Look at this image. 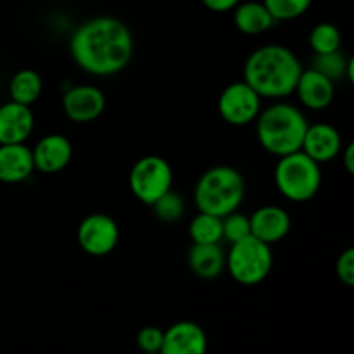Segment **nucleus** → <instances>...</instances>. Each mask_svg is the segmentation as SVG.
<instances>
[{"mask_svg": "<svg viewBox=\"0 0 354 354\" xmlns=\"http://www.w3.org/2000/svg\"><path fill=\"white\" fill-rule=\"evenodd\" d=\"M133 35L118 17L99 16L80 24L69 40V54L82 71L114 76L133 57Z\"/></svg>", "mask_w": 354, "mask_h": 354, "instance_id": "f257e3e1", "label": "nucleus"}, {"mask_svg": "<svg viewBox=\"0 0 354 354\" xmlns=\"http://www.w3.org/2000/svg\"><path fill=\"white\" fill-rule=\"evenodd\" d=\"M303 64L283 45H263L249 54L244 64V82L261 99L282 100L294 93Z\"/></svg>", "mask_w": 354, "mask_h": 354, "instance_id": "f03ea898", "label": "nucleus"}, {"mask_svg": "<svg viewBox=\"0 0 354 354\" xmlns=\"http://www.w3.org/2000/svg\"><path fill=\"white\" fill-rule=\"evenodd\" d=\"M308 120L299 107L287 102H275L256 118V137L263 151L275 158L301 151Z\"/></svg>", "mask_w": 354, "mask_h": 354, "instance_id": "7ed1b4c3", "label": "nucleus"}, {"mask_svg": "<svg viewBox=\"0 0 354 354\" xmlns=\"http://www.w3.org/2000/svg\"><path fill=\"white\" fill-rule=\"evenodd\" d=\"M245 197V180L232 166H213L199 176L194 189V204L201 213L223 218L241 207Z\"/></svg>", "mask_w": 354, "mask_h": 354, "instance_id": "20e7f679", "label": "nucleus"}, {"mask_svg": "<svg viewBox=\"0 0 354 354\" xmlns=\"http://www.w3.org/2000/svg\"><path fill=\"white\" fill-rule=\"evenodd\" d=\"M275 185L290 203L311 201L322 187L320 165L303 151L282 156L275 166Z\"/></svg>", "mask_w": 354, "mask_h": 354, "instance_id": "39448f33", "label": "nucleus"}, {"mask_svg": "<svg viewBox=\"0 0 354 354\" xmlns=\"http://www.w3.org/2000/svg\"><path fill=\"white\" fill-rule=\"evenodd\" d=\"M225 268L232 279L245 287H252L268 279L273 268L272 245L258 241L252 235L241 239L230 245Z\"/></svg>", "mask_w": 354, "mask_h": 354, "instance_id": "423d86ee", "label": "nucleus"}, {"mask_svg": "<svg viewBox=\"0 0 354 354\" xmlns=\"http://www.w3.org/2000/svg\"><path fill=\"white\" fill-rule=\"evenodd\" d=\"M128 185L142 204L152 206L173 189V168L161 156H144L130 169Z\"/></svg>", "mask_w": 354, "mask_h": 354, "instance_id": "0eeeda50", "label": "nucleus"}, {"mask_svg": "<svg viewBox=\"0 0 354 354\" xmlns=\"http://www.w3.org/2000/svg\"><path fill=\"white\" fill-rule=\"evenodd\" d=\"M261 97L242 80L223 88L218 97V113L230 127H245L254 123L261 113Z\"/></svg>", "mask_w": 354, "mask_h": 354, "instance_id": "6e6552de", "label": "nucleus"}, {"mask_svg": "<svg viewBox=\"0 0 354 354\" xmlns=\"http://www.w3.org/2000/svg\"><path fill=\"white\" fill-rule=\"evenodd\" d=\"M120 225L104 213H92L83 218L76 230L78 245L88 256L102 258L111 254L120 244Z\"/></svg>", "mask_w": 354, "mask_h": 354, "instance_id": "1a4fd4ad", "label": "nucleus"}, {"mask_svg": "<svg viewBox=\"0 0 354 354\" xmlns=\"http://www.w3.org/2000/svg\"><path fill=\"white\" fill-rule=\"evenodd\" d=\"M106 95L95 85H75L62 95V109L73 123L86 124L99 120L106 111Z\"/></svg>", "mask_w": 354, "mask_h": 354, "instance_id": "9d476101", "label": "nucleus"}, {"mask_svg": "<svg viewBox=\"0 0 354 354\" xmlns=\"http://www.w3.org/2000/svg\"><path fill=\"white\" fill-rule=\"evenodd\" d=\"M33 166L37 171L54 175L68 168L73 159V145L64 135L50 133L41 137L31 149Z\"/></svg>", "mask_w": 354, "mask_h": 354, "instance_id": "9b49d317", "label": "nucleus"}, {"mask_svg": "<svg viewBox=\"0 0 354 354\" xmlns=\"http://www.w3.org/2000/svg\"><path fill=\"white\" fill-rule=\"evenodd\" d=\"M249 223H251L252 237L268 245H273L286 239L289 235L290 227H292L289 211L286 207L272 206V204L258 207L249 216Z\"/></svg>", "mask_w": 354, "mask_h": 354, "instance_id": "f8f14e48", "label": "nucleus"}, {"mask_svg": "<svg viewBox=\"0 0 354 354\" xmlns=\"http://www.w3.org/2000/svg\"><path fill=\"white\" fill-rule=\"evenodd\" d=\"M207 335L196 322H176L165 330L159 354H206Z\"/></svg>", "mask_w": 354, "mask_h": 354, "instance_id": "ddd939ff", "label": "nucleus"}, {"mask_svg": "<svg viewBox=\"0 0 354 354\" xmlns=\"http://www.w3.org/2000/svg\"><path fill=\"white\" fill-rule=\"evenodd\" d=\"M35 130V114L31 106L14 100L0 106V145L24 144Z\"/></svg>", "mask_w": 354, "mask_h": 354, "instance_id": "4468645a", "label": "nucleus"}, {"mask_svg": "<svg viewBox=\"0 0 354 354\" xmlns=\"http://www.w3.org/2000/svg\"><path fill=\"white\" fill-rule=\"evenodd\" d=\"M342 137L335 127L328 123L308 124L301 151L310 156L318 165L330 162L342 152Z\"/></svg>", "mask_w": 354, "mask_h": 354, "instance_id": "2eb2a0df", "label": "nucleus"}, {"mask_svg": "<svg viewBox=\"0 0 354 354\" xmlns=\"http://www.w3.org/2000/svg\"><path fill=\"white\" fill-rule=\"evenodd\" d=\"M294 93L306 109L325 111L334 102L335 83L317 69H303Z\"/></svg>", "mask_w": 354, "mask_h": 354, "instance_id": "dca6fc26", "label": "nucleus"}, {"mask_svg": "<svg viewBox=\"0 0 354 354\" xmlns=\"http://www.w3.org/2000/svg\"><path fill=\"white\" fill-rule=\"evenodd\" d=\"M33 171V156L26 144L0 145V182L9 185L26 182Z\"/></svg>", "mask_w": 354, "mask_h": 354, "instance_id": "f3484780", "label": "nucleus"}, {"mask_svg": "<svg viewBox=\"0 0 354 354\" xmlns=\"http://www.w3.org/2000/svg\"><path fill=\"white\" fill-rule=\"evenodd\" d=\"M225 259L220 244H192L187 254L189 268L196 277L203 280H213L220 277L225 270Z\"/></svg>", "mask_w": 354, "mask_h": 354, "instance_id": "a211bd4d", "label": "nucleus"}, {"mask_svg": "<svg viewBox=\"0 0 354 354\" xmlns=\"http://www.w3.org/2000/svg\"><path fill=\"white\" fill-rule=\"evenodd\" d=\"M234 24L241 33L254 37L272 30L277 21L268 12L265 3L249 0V2H241L234 9Z\"/></svg>", "mask_w": 354, "mask_h": 354, "instance_id": "6ab92c4d", "label": "nucleus"}, {"mask_svg": "<svg viewBox=\"0 0 354 354\" xmlns=\"http://www.w3.org/2000/svg\"><path fill=\"white\" fill-rule=\"evenodd\" d=\"M41 90H44V82H41V76L38 75L35 69H19V71L10 78V100H14V102L17 104L33 106V104L40 99Z\"/></svg>", "mask_w": 354, "mask_h": 354, "instance_id": "aec40b11", "label": "nucleus"}, {"mask_svg": "<svg viewBox=\"0 0 354 354\" xmlns=\"http://www.w3.org/2000/svg\"><path fill=\"white\" fill-rule=\"evenodd\" d=\"M189 235L192 244H220L223 241L221 218L199 211L190 220Z\"/></svg>", "mask_w": 354, "mask_h": 354, "instance_id": "412c9836", "label": "nucleus"}, {"mask_svg": "<svg viewBox=\"0 0 354 354\" xmlns=\"http://www.w3.org/2000/svg\"><path fill=\"white\" fill-rule=\"evenodd\" d=\"M353 66L354 62L351 59L346 57L341 50L330 52V54H317L313 59V66L311 68L320 71L322 75L327 76L332 82H339V80L348 78L353 82Z\"/></svg>", "mask_w": 354, "mask_h": 354, "instance_id": "4be33fe9", "label": "nucleus"}, {"mask_svg": "<svg viewBox=\"0 0 354 354\" xmlns=\"http://www.w3.org/2000/svg\"><path fill=\"white\" fill-rule=\"evenodd\" d=\"M342 33L335 24L318 23L310 31V47L317 54H330V52L341 50Z\"/></svg>", "mask_w": 354, "mask_h": 354, "instance_id": "5701e85b", "label": "nucleus"}, {"mask_svg": "<svg viewBox=\"0 0 354 354\" xmlns=\"http://www.w3.org/2000/svg\"><path fill=\"white\" fill-rule=\"evenodd\" d=\"M273 19L279 21H292L304 16L310 10L313 0H261Z\"/></svg>", "mask_w": 354, "mask_h": 354, "instance_id": "b1692460", "label": "nucleus"}, {"mask_svg": "<svg viewBox=\"0 0 354 354\" xmlns=\"http://www.w3.org/2000/svg\"><path fill=\"white\" fill-rule=\"evenodd\" d=\"M151 207L156 216L161 221H165V223H175L185 213V203H183V199L178 194L173 192V189L166 192L162 197H159Z\"/></svg>", "mask_w": 354, "mask_h": 354, "instance_id": "393cba45", "label": "nucleus"}, {"mask_svg": "<svg viewBox=\"0 0 354 354\" xmlns=\"http://www.w3.org/2000/svg\"><path fill=\"white\" fill-rule=\"evenodd\" d=\"M221 227H223V239L230 242V244H234V242L251 235V223H249V216L239 213V211H234V213L221 218Z\"/></svg>", "mask_w": 354, "mask_h": 354, "instance_id": "a878e982", "label": "nucleus"}, {"mask_svg": "<svg viewBox=\"0 0 354 354\" xmlns=\"http://www.w3.org/2000/svg\"><path fill=\"white\" fill-rule=\"evenodd\" d=\"M162 339H165V330L154 327V325H147V327L140 328V332L137 334V346L140 353H159Z\"/></svg>", "mask_w": 354, "mask_h": 354, "instance_id": "bb28decb", "label": "nucleus"}, {"mask_svg": "<svg viewBox=\"0 0 354 354\" xmlns=\"http://www.w3.org/2000/svg\"><path fill=\"white\" fill-rule=\"evenodd\" d=\"M335 275L346 287L354 286V249L348 248L335 261Z\"/></svg>", "mask_w": 354, "mask_h": 354, "instance_id": "cd10ccee", "label": "nucleus"}, {"mask_svg": "<svg viewBox=\"0 0 354 354\" xmlns=\"http://www.w3.org/2000/svg\"><path fill=\"white\" fill-rule=\"evenodd\" d=\"M201 2L213 12H228V10H234L242 0H201Z\"/></svg>", "mask_w": 354, "mask_h": 354, "instance_id": "c85d7f7f", "label": "nucleus"}, {"mask_svg": "<svg viewBox=\"0 0 354 354\" xmlns=\"http://www.w3.org/2000/svg\"><path fill=\"white\" fill-rule=\"evenodd\" d=\"M342 151H344V154H342V161H344L346 169H348L349 175H353V173H354V158H353V156H354V145L349 144L348 147L342 149Z\"/></svg>", "mask_w": 354, "mask_h": 354, "instance_id": "c756f323", "label": "nucleus"}, {"mask_svg": "<svg viewBox=\"0 0 354 354\" xmlns=\"http://www.w3.org/2000/svg\"><path fill=\"white\" fill-rule=\"evenodd\" d=\"M142 354H159V353H142Z\"/></svg>", "mask_w": 354, "mask_h": 354, "instance_id": "7c9ffc66", "label": "nucleus"}]
</instances>
